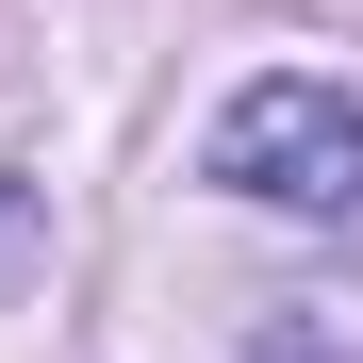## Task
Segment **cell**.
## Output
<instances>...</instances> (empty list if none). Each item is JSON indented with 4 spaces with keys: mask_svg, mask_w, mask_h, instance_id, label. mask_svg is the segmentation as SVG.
Wrapping results in <instances>:
<instances>
[{
    "mask_svg": "<svg viewBox=\"0 0 363 363\" xmlns=\"http://www.w3.org/2000/svg\"><path fill=\"white\" fill-rule=\"evenodd\" d=\"M215 182L231 199H264V215H314L363 248V99L314 83V67H264L248 99L215 116Z\"/></svg>",
    "mask_w": 363,
    "mask_h": 363,
    "instance_id": "obj_1",
    "label": "cell"
}]
</instances>
